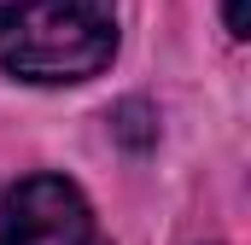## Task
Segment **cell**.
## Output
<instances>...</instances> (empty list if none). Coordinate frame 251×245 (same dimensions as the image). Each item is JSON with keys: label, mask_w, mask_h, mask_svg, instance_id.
Listing matches in <instances>:
<instances>
[{"label": "cell", "mask_w": 251, "mask_h": 245, "mask_svg": "<svg viewBox=\"0 0 251 245\" xmlns=\"http://www.w3.org/2000/svg\"><path fill=\"white\" fill-rule=\"evenodd\" d=\"M222 18H228V35L246 41L251 35V18H246V0H222Z\"/></svg>", "instance_id": "4"}, {"label": "cell", "mask_w": 251, "mask_h": 245, "mask_svg": "<svg viewBox=\"0 0 251 245\" xmlns=\"http://www.w3.org/2000/svg\"><path fill=\"white\" fill-rule=\"evenodd\" d=\"M117 134H123L128 146H146V140H152V128H146V105H140V99H128L123 111H117Z\"/></svg>", "instance_id": "3"}, {"label": "cell", "mask_w": 251, "mask_h": 245, "mask_svg": "<svg viewBox=\"0 0 251 245\" xmlns=\"http://www.w3.org/2000/svg\"><path fill=\"white\" fill-rule=\"evenodd\" d=\"M0 245H105V234L76 181L24 175L0 204Z\"/></svg>", "instance_id": "2"}, {"label": "cell", "mask_w": 251, "mask_h": 245, "mask_svg": "<svg viewBox=\"0 0 251 245\" xmlns=\"http://www.w3.org/2000/svg\"><path fill=\"white\" fill-rule=\"evenodd\" d=\"M117 53V18L105 0H6L0 64L24 82H82Z\"/></svg>", "instance_id": "1"}]
</instances>
